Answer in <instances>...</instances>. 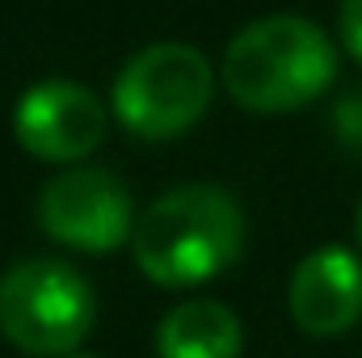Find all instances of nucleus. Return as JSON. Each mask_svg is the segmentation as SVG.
<instances>
[{"label": "nucleus", "mask_w": 362, "mask_h": 358, "mask_svg": "<svg viewBox=\"0 0 362 358\" xmlns=\"http://www.w3.org/2000/svg\"><path fill=\"white\" fill-rule=\"evenodd\" d=\"M135 266L156 287H198L245 253V211L219 185H177L135 224Z\"/></svg>", "instance_id": "nucleus-1"}, {"label": "nucleus", "mask_w": 362, "mask_h": 358, "mask_svg": "<svg viewBox=\"0 0 362 358\" xmlns=\"http://www.w3.org/2000/svg\"><path fill=\"white\" fill-rule=\"evenodd\" d=\"M219 76L240 110L286 114L316 101L337 81V51L316 21L299 13H274L245 25L228 42Z\"/></svg>", "instance_id": "nucleus-2"}, {"label": "nucleus", "mask_w": 362, "mask_h": 358, "mask_svg": "<svg viewBox=\"0 0 362 358\" xmlns=\"http://www.w3.org/2000/svg\"><path fill=\"white\" fill-rule=\"evenodd\" d=\"M97 299L89 278L59 258L17 262L0 278V333L30 358H68L89 337Z\"/></svg>", "instance_id": "nucleus-3"}, {"label": "nucleus", "mask_w": 362, "mask_h": 358, "mask_svg": "<svg viewBox=\"0 0 362 358\" xmlns=\"http://www.w3.org/2000/svg\"><path fill=\"white\" fill-rule=\"evenodd\" d=\"M215 97L211 59L189 42H152L114 81V114L139 139H177L202 122Z\"/></svg>", "instance_id": "nucleus-4"}, {"label": "nucleus", "mask_w": 362, "mask_h": 358, "mask_svg": "<svg viewBox=\"0 0 362 358\" xmlns=\"http://www.w3.org/2000/svg\"><path fill=\"white\" fill-rule=\"evenodd\" d=\"M38 228L81 253H110L135 236V202L122 178L105 169H68L38 194Z\"/></svg>", "instance_id": "nucleus-5"}, {"label": "nucleus", "mask_w": 362, "mask_h": 358, "mask_svg": "<svg viewBox=\"0 0 362 358\" xmlns=\"http://www.w3.org/2000/svg\"><path fill=\"white\" fill-rule=\"evenodd\" d=\"M105 105L76 81H38L21 93L13 110L17 144L47 165H76L105 139Z\"/></svg>", "instance_id": "nucleus-6"}, {"label": "nucleus", "mask_w": 362, "mask_h": 358, "mask_svg": "<svg viewBox=\"0 0 362 358\" xmlns=\"http://www.w3.org/2000/svg\"><path fill=\"white\" fill-rule=\"evenodd\" d=\"M291 321L308 337H341L362 321V262L341 249H312L291 274Z\"/></svg>", "instance_id": "nucleus-7"}, {"label": "nucleus", "mask_w": 362, "mask_h": 358, "mask_svg": "<svg viewBox=\"0 0 362 358\" xmlns=\"http://www.w3.org/2000/svg\"><path fill=\"white\" fill-rule=\"evenodd\" d=\"M245 329L219 299H181L156 329L160 358H240Z\"/></svg>", "instance_id": "nucleus-8"}, {"label": "nucleus", "mask_w": 362, "mask_h": 358, "mask_svg": "<svg viewBox=\"0 0 362 358\" xmlns=\"http://www.w3.org/2000/svg\"><path fill=\"white\" fill-rule=\"evenodd\" d=\"M337 30H341L346 51L362 64V0H341V8H337Z\"/></svg>", "instance_id": "nucleus-9"}, {"label": "nucleus", "mask_w": 362, "mask_h": 358, "mask_svg": "<svg viewBox=\"0 0 362 358\" xmlns=\"http://www.w3.org/2000/svg\"><path fill=\"white\" fill-rule=\"evenodd\" d=\"M337 131H341V144H346L350 152H362V93L341 101V110H337Z\"/></svg>", "instance_id": "nucleus-10"}, {"label": "nucleus", "mask_w": 362, "mask_h": 358, "mask_svg": "<svg viewBox=\"0 0 362 358\" xmlns=\"http://www.w3.org/2000/svg\"><path fill=\"white\" fill-rule=\"evenodd\" d=\"M354 232H358V245H362V207H358V224H354Z\"/></svg>", "instance_id": "nucleus-11"}, {"label": "nucleus", "mask_w": 362, "mask_h": 358, "mask_svg": "<svg viewBox=\"0 0 362 358\" xmlns=\"http://www.w3.org/2000/svg\"><path fill=\"white\" fill-rule=\"evenodd\" d=\"M68 358H101V354H85V350H76V354H68Z\"/></svg>", "instance_id": "nucleus-12"}]
</instances>
